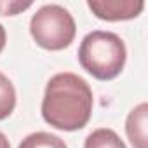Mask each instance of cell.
Wrapping results in <instances>:
<instances>
[{"mask_svg": "<svg viewBox=\"0 0 148 148\" xmlns=\"http://www.w3.org/2000/svg\"><path fill=\"white\" fill-rule=\"evenodd\" d=\"M92 91L89 84L70 71L56 73L45 86L42 99L44 120L59 131L86 127L92 113Z\"/></svg>", "mask_w": 148, "mask_h": 148, "instance_id": "1", "label": "cell"}, {"mask_svg": "<svg viewBox=\"0 0 148 148\" xmlns=\"http://www.w3.org/2000/svg\"><path fill=\"white\" fill-rule=\"evenodd\" d=\"M124 40L113 32L96 30L87 33L79 47V63L98 80H113L125 66Z\"/></svg>", "mask_w": 148, "mask_h": 148, "instance_id": "2", "label": "cell"}, {"mask_svg": "<svg viewBox=\"0 0 148 148\" xmlns=\"http://www.w3.org/2000/svg\"><path fill=\"white\" fill-rule=\"evenodd\" d=\"M30 33L40 47L61 51L73 42L77 26L68 9L58 4H47L32 16Z\"/></svg>", "mask_w": 148, "mask_h": 148, "instance_id": "3", "label": "cell"}, {"mask_svg": "<svg viewBox=\"0 0 148 148\" xmlns=\"http://www.w3.org/2000/svg\"><path fill=\"white\" fill-rule=\"evenodd\" d=\"M87 7L98 19L127 21L134 19L145 9L143 0H89Z\"/></svg>", "mask_w": 148, "mask_h": 148, "instance_id": "4", "label": "cell"}, {"mask_svg": "<svg viewBox=\"0 0 148 148\" xmlns=\"http://www.w3.org/2000/svg\"><path fill=\"white\" fill-rule=\"evenodd\" d=\"M146 115H148V105L139 103L136 108H132L125 120V132L134 148H148V136H146Z\"/></svg>", "mask_w": 148, "mask_h": 148, "instance_id": "5", "label": "cell"}, {"mask_svg": "<svg viewBox=\"0 0 148 148\" xmlns=\"http://www.w3.org/2000/svg\"><path fill=\"white\" fill-rule=\"evenodd\" d=\"M84 148H127L119 134L112 129H96L92 131L84 143Z\"/></svg>", "mask_w": 148, "mask_h": 148, "instance_id": "6", "label": "cell"}, {"mask_svg": "<svg viewBox=\"0 0 148 148\" xmlns=\"http://www.w3.org/2000/svg\"><path fill=\"white\" fill-rule=\"evenodd\" d=\"M18 148H66V145H64V141L59 136L38 131V132L28 134L19 143Z\"/></svg>", "mask_w": 148, "mask_h": 148, "instance_id": "7", "label": "cell"}, {"mask_svg": "<svg viewBox=\"0 0 148 148\" xmlns=\"http://www.w3.org/2000/svg\"><path fill=\"white\" fill-rule=\"evenodd\" d=\"M16 106V89L12 82L0 73V120L7 119Z\"/></svg>", "mask_w": 148, "mask_h": 148, "instance_id": "8", "label": "cell"}, {"mask_svg": "<svg viewBox=\"0 0 148 148\" xmlns=\"http://www.w3.org/2000/svg\"><path fill=\"white\" fill-rule=\"evenodd\" d=\"M32 7V2H0V14L2 16H16Z\"/></svg>", "mask_w": 148, "mask_h": 148, "instance_id": "9", "label": "cell"}, {"mask_svg": "<svg viewBox=\"0 0 148 148\" xmlns=\"http://www.w3.org/2000/svg\"><path fill=\"white\" fill-rule=\"evenodd\" d=\"M5 40H7V33H5V28L0 25V52L4 51V47H5Z\"/></svg>", "mask_w": 148, "mask_h": 148, "instance_id": "10", "label": "cell"}, {"mask_svg": "<svg viewBox=\"0 0 148 148\" xmlns=\"http://www.w3.org/2000/svg\"><path fill=\"white\" fill-rule=\"evenodd\" d=\"M0 148H11L9 139L5 138V134H4V132H0Z\"/></svg>", "mask_w": 148, "mask_h": 148, "instance_id": "11", "label": "cell"}]
</instances>
